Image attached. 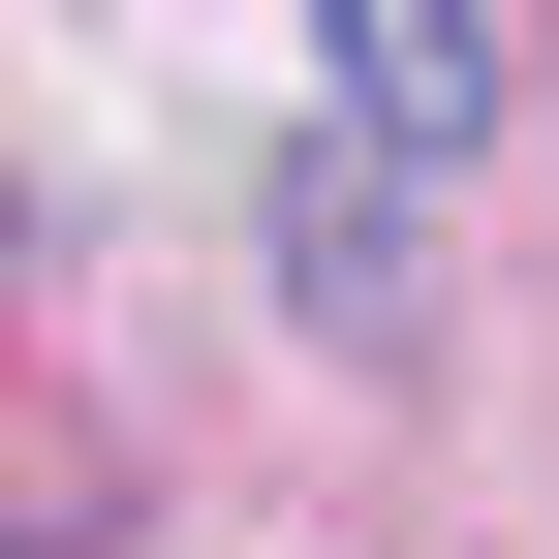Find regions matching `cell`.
Segmentation results:
<instances>
[{"label": "cell", "mask_w": 559, "mask_h": 559, "mask_svg": "<svg viewBox=\"0 0 559 559\" xmlns=\"http://www.w3.org/2000/svg\"><path fill=\"white\" fill-rule=\"evenodd\" d=\"M280 311H311V342H404V156H373V124L280 156Z\"/></svg>", "instance_id": "cell-1"}, {"label": "cell", "mask_w": 559, "mask_h": 559, "mask_svg": "<svg viewBox=\"0 0 559 559\" xmlns=\"http://www.w3.org/2000/svg\"><path fill=\"white\" fill-rule=\"evenodd\" d=\"M342 124H373V156H466V124H498V32H466V0H342Z\"/></svg>", "instance_id": "cell-2"}]
</instances>
